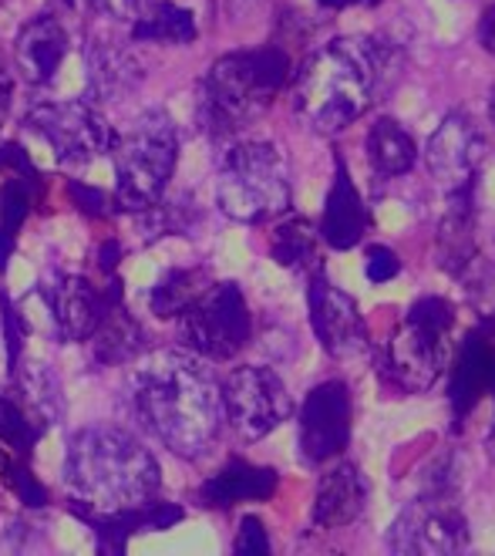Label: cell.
<instances>
[{"instance_id": "1", "label": "cell", "mask_w": 495, "mask_h": 556, "mask_svg": "<svg viewBox=\"0 0 495 556\" xmlns=\"http://www.w3.org/2000/svg\"><path fill=\"white\" fill-rule=\"evenodd\" d=\"M131 408L145 432L179 459H203L216 445L226 412L223 384L189 351H155L128 378Z\"/></svg>"}, {"instance_id": "2", "label": "cell", "mask_w": 495, "mask_h": 556, "mask_svg": "<svg viewBox=\"0 0 495 556\" xmlns=\"http://www.w3.org/2000/svg\"><path fill=\"white\" fill-rule=\"evenodd\" d=\"M398 78V51L378 38H338L293 75V112L320 136L354 125Z\"/></svg>"}, {"instance_id": "3", "label": "cell", "mask_w": 495, "mask_h": 556, "mask_svg": "<svg viewBox=\"0 0 495 556\" xmlns=\"http://www.w3.org/2000/svg\"><path fill=\"white\" fill-rule=\"evenodd\" d=\"M64 482L72 496L85 503V509L118 513L152 503L158 496L162 472L136 435L112 429V425H91L68 442Z\"/></svg>"}, {"instance_id": "4", "label": "cell", "mask_w": 495, "mask_h": 556, "mask_svg": "<svg viewBox=\"0 0 495 556\" xmlns=\"http://www.w3.org/2000/svg\"><path fill=\"white\" fill-rule=\"evenodd\" d=\"M290 78V58L280 48H253L223 54L210 64L200 88V118L203 132L213 139H229L253 118H259L274 105Z\"/></svg>"}, {"instance_id": "5", "label": "cell", "mask_w": 495, "mask_h": 556, "mask_svg": "<svg viewBox=\"0 0 495 556\" xmlns=\"http://www.w3.org/2000/svg\"><path fill=\"white\" fill-rule=\"evenodd\" d=\"M290 166L274 142H233L216 166V206L237 223H267L290 213Z\"/></svg>"}, {"instance_id": "6", "label": "cell", "mask_w": 495, "mask_h": 556, "mask_svg": "<svg viewBox=\"0 0 495 556\" xmlns=\"http://www.w3.org/2000/svg\"><path fill=\"white\" fill-rule=\"evenodd\" d=\"M115 206L128 213H145L162 203L176 162H179V132L169 112H142L125 136H115Z\"/></svg>"}, {"instance_id": "7", "label": "cell", "mask_w": 495, "mask_h": 556, "mask_svg": "<svg viewBox=\"0 0 495 556\" xmlns=\"http://www.w3.org/2000/svg\"><path fill=\"white\" fill-rule=\"evenodd\" d=\"M455 327V307L445 298H421L408 307L381 348L378 371L394 384L418 395L428 391L448 365V331Z\"/></svg>"}, {"instance_id": "8", "label": "cell", "mask_w": 495, "mask_h": 556, "mask_svg": "<svg viewBox=\"0 0 495 556\" xmlns=\"http://www.w3.org/2000/svg\"><path fill=\"white\" fill-rule=\"evenodd\" d=\"M469 546V519L455 503L452 479L432 482L388 530V549L405 556H452Z\"/></svg>"}, {"instance_id": "9", "label": "cell", "mask_w": 495, "mask_h": 556, "mask_svg": "<svg viewBox=\"0 0 495 556\" xmlns=\"http://www.w3.org/2000/svg\"><path fill=\"white\" fill-rule=\"evenodd\" d=\"M253 334V317L246 298L237 283H210L179 314V338L182 344L206 357V362H229L237 357Z\"/></svg>"}, {"instance_id": "10", "label": "cell", "mask_w": 495, "mask_h": 556, "mask_svg": "<svg viewBox=\"0 0 495 556\" xmlns=\"http://www.w3.org/2000/svg\"><path fill=\"white\" fill-rule=\"evenodd\" d=\"M24 128L45 139L64 166H91L115 146V132L105 115L88 102H35L24 115Z\"/></svg>"}, {"instance_id": "11", "label": "cell", "mask_w": 495, "mask_h": 556, "mask_svg": "<svg viewBox=\"0 0 495 556\" xmlns=\"http://www.w3.org/2000/svg\"><path fill=\"white\" fill-rule=\"evenodd\" d=\"M223 412L240 439L256 442L290 418L293 399L274 368L246 365L223 381Z\"/></svg>"}, {"instance_id": "12", "label": "cell", "mask_w": 495, "mask_h": 556, "mask_svg": "<svg viewBox=\"0 0 495 556\" xmlns=\"http://www.w3.org/2000/svg\"><path fill=\"white\" fill-rule=\"evenodd\" d=\"M38 298L48 307L58 334L64 341H88L98 331L102 317L122 304V283L115 277V280H109L105 290H98L78 274L51 270L38 283Z\"/></svg>"}, {"instance_id": "13", "label": "cell", "mask_w": 495, "mask_h": 556, "mask_svg": "<svg viewBox=\"0 0 495 556\" xmlns=\"http://www.w3.org/2000/svg\"><path fill=\"white\" fill-rule=\"evenodd\" d=\"M307 307L314 334L330 357H354L368 348V324L360 317L357 301L338 283H330L320 270L310 277Z\"/></svg>"}, {"instance_id": "14", "label": "cell", "mask_w": 495, "mask_h": 556, "mask_svg": "<svg viewBox=\"0 0 495 556\" xmlns=\"http://www.w3.org/2000/svg\"><path fill=\"white\" fill-rule=\"evenodd\" d=\"M351 442V391L344 381H320L301 408V452L320 466L341 455Z\"/></svg>"}, {"instance_id": "15", "label": "cell", "mask_w": 495, "mask_h": 556, "mask_svg": "<svg viewBox=\"0 0 495 556\" xmlns=\"http://www.w3.org/2000/svg\"><path fill=\"white\" fill-rule=\"evenodd\" d=\"M482 159H485L482 132L466 112H448L424 146L428 173H432L445 189H458V186L479 179Z\"/></svg>"}, {"instance_id": "16", "label": "cell", "mask_w": 495, "mask_h": 556, "mask_svg": "<svg viewBox=\"0 0 495 556\" xmlns=\"http://www.w3.org/2000/svg\"><path fill=\"white\" fill-rule=\"evenodd\" d=\"M72 38L68 27L61 24L54 14H41L35 21H27L21 27V35L14 41V61L17 72L27 85H51L61 72L64 58H68Z\"/></svg>"}, {"instance_id": "17", "label": "cell", "mask_w": 495, "mask_h": 556, "mask_svg": "<svg viewBox=\"0 0 495 556\" xmlns=\"http://www.w3.org/2000/svg\"><path fill=\"white\" fill-rule=\"evenodd\" d=\"M495 384V351L488 344V324L472 331L458 348V357L452 365V381H448V405L455 412V429L469 418V412L482 402L485 391Z\"/></svg>"}, {"instance_id": "18", "label": "cell", "mask_w": 495, "mask_h": 556, "mask_svg": "<svg viewBox=\"0 0 495 556\" xmlns=\"http://www.w3.org/2000/svg\"><path fill=\"white\" fill-rule=\"evenodd\" d=\"M320 240L334 250H351L368 233V206L347 173V162L334 159V186L327 192L323 216H320Z\"/></svg>"}, {"instance_id": "19", "label": "cell", "mask_w": 495, "mask_h": 556, "mask_svg": "<svg viewBox=\"0 0 495 556\" xmlns=\"http://www.w3.org/2000/svg\"><path fill=\"white\" fill-rule=\"evenodd\" d=\"M371 496V485L354 463H341L330 469L320 485H317V500H314V527L320 530H341L365 513Z\"/></svg>"}, {"instance_id": "20", "label": "cell", "mask_w": 495, "mask_h": 556, "mask_svg": "<svg viewBox=\"0 0 495 556\" xmlns=\"http://www.w3.org/2000/svg\"><path fill=\"white\" fill-rule=\"evenodd\" d=\"M88 68V94L98 102H122L142 85V64L125 45L115 41H91L85 54Z\"/></svg>"}, {"instance_id": "21", "label": "cell", "mask_w": 495, "mask_h": 556, "mask_svg": "<svg viewBox=\"0 0 495 556\" xmlns=\"http://www.w3.org/2000/svg\"><path fill=\"white\" fill-rule=\"evenodd\" d=\"M277 469L253 466L246 459H229L216 476H210L200 489V503L210 509H229L237 503H256L270 500L277 493Z\"/></svg>"}, {"instance_id": "22", "label": "cell", "mask_w": 495, "mask_h": 556, "mask_svg": "<svg viewBox=\"0 0 495 556\" xmlns=\"http://www.w3.org/2000/svg\"><path fill=\"white\" fill-rule=\"evenodd\" d=\"M475 260V179L448 189V213L439 226V264L461 274Z\"/></svg>"}, {"instance_id": "23", "label": "cell", "mask_w": 495, "mask_h": 556, "mask_svg": "<svg viewBox=\"0 0 495 556\" xmlns=\"http://www.w3.org/2000/svg\"><path fill=\"white\" fill-rule=\"evenodd\" d=\"M365 149H368L371 169L381 179H398V176L411 173L418 162V146L411 139V132L398 118H388V115L368 128Z\"/></svg>"}, {"instance_id": "24", "label": "cell", "mask_w": 495, "mask_h": 556, "mask_svg": "<svg viewBox=\"0 0 495 556\" xmlns=\"http://www.w3.org/2000/svg\"><path fill=\"white\" fill-rule=\"evenodd\" d=\"M14 399L27 408V415L35 418L41 429L54 425L64 415V402H61V381L38 362L21 365L17 378H14Z\"/></svg>"}, {"instance_id": "25", "label": "cell", "mask_w": 495, "mask_h": 556, "mask_svg": "<svg viewBox=\"0 0 495 556\" xmlns=\"http://www.w3.org/2000/svg\"><path fill=\"white\" fill-rule=\"evenodd\" d=\"M195 17L192 11L173 4V0H155V4L131 24V41H155V45H189L195 41Z\"/></svg>"}, {"instance_id": "26", "label": "cell", "mask_w": 495, "mask_h": 556, "mask_svg": "<svg viewBox=\"0 0 495 556\" xmlns=\"http://www.w3.org/2000/svg\"><path fill=\"white\" fill-rule=\"evenodd\" d=\"M88 341L94 344V357L102 365H125L131 357H139V351H142V327L118 304L102 317L98 331Z\"/></svg>"}, {"instance_id": "27", "label": "cell", "mask_w": 495, "mask_h": 556, "mask_svg": "<svg viewBox=\"0 0 495 556\" xmlns=\"http://www.w3.org/2000/svg\"><path fill=\"white\" fill-rule=\"evenodd\" d=\"M210 274L203 267H176L165 274L155 287H152V298H149V307L155 317H179L200 293L210 287Z\"/></svg>"}, {"instance_id": "28", "label": "cell", "mask_w": 495, "mask_h": 556, "mask_svg": "<svg viewBox=\"0 0 495 556\" xmlns=\"http://www.w3.org/2000/svg\"><path fill=\"white\" fill-rule=\"evenodd\" d=\"M270 253L287 270H320L317 233L304 216H293L277 226L270 240Z\"/></svg>"}, {"instance_id": "29", "label": "cell", "mask_w": 495, "mask_h": 556, "mask_svg": "<svg viewBox=\"0 0 495 556\" xmlns=\"http://www.w3.org/2000/svg\"><path fill=\"white\" fill-rule=\"evenodd\" d=\"M30 213V192L27 182L21 179H8L4 189H0V267L8 264V256L14 250V240L21 233V226Z\"/></svg>"}, {"instance_id": "30", "label": "cell", "mask_w": 495, "mask_h": 556, "mask_svg": "<svg viewBox=\"0 0 495 556\" xmlns=\"http://www.w3.org/2000/svg\"><path fill=\"white\" fill-rule=\"evenodd\" d=\"M41 425L27 415V408L14 399V395H0V442L8 448L27 455L35 448V442L41 439Z\"/></svg>"}, {"instance_id": "31", "label": "cell", "mask_w": 495, "mask_h": 556, "mask_svg": "<svg viewBox=\"0 0 495 556\" xmlns=\"http://www.w3.org/2000/svg\"><path fill=\"white\" fill-rule=\"evenodd\" d=\"M365 274H368L371 283H388V280H394L402 274V260L391 247L375 243V247H368V256H365Z\"/></svg>"}, {"instance_id": "32", "label": "cell", "mask_w": 495, "mask_h": 556, "mask_svg": "<svg viewBox=\"0 0 495 556\" xmlns=\"http://www.w3.org/2000/svg\"><path fill=\"white\" fill-rule=\"evenodd\" d=\"M233 549L240 556H263V553H270V536H267V527H263L259 516H243L240 519V533H237Z\"/></svg>"}, {"instance_id": "33", "label": "cell", "mask_w": 495, "mask_h": 556, "mask_svg": "<svg viewBox=\"0 0 495 556\" xmlns=\"http://www.w3.org/2000/svg\"><path fill=\"white\" fill-rule=\"evenodd\" d=\"M68 192H72V200L78 203L81 213L98 216V219H102V216H112L115 195H109V192H102V189H94V186H81V182H72Z\"/></svg>"}, {"instance_id": "34", "label": "cell", "mask_w": 495, "mask_h": 556, "mask_svg": "<svg viewBox=\"0 0 495 556\" xmlns=\"http://www.w3.org/2000/svg\"><path fill=\"white\" fill-rule=\"evenodd\" d=\"M0 169L4 173H11L14 179H21V182H41V176H38V169H35V162L27 159V152L21 149V146H14V142H4L0 146Z\"/></svg>"}, {"instance_id": "35", "label": "cell", "mask_w": 495, "mask_h": 556, "mask_svg": "<svg viewBox=\"0 0 495 556\" xmlns=\"http://www.w3.org/2000/svg\"><path fill=\"white\" fill-rule=\"evenodd\" d=\"M88 4L98 11V14H105L112 21H122V24H136L155 0H88Z\"/></svg>"}, {"instance_id": "36", "label": "cell", "mask_w": 495, "mask_h": 556, "mask_svg": "<svg viewBox=\"0 0 495 556\" xmlns=\"http://www.w3.org/2000/svg\"><path fill=\"white\" fill-rule=\"evenodd\" d=\"M118 256H122V247L115 243V240H105L102 243V250H98V267H102L109 277L115 274V267H118Z\"/></svg>"}, {"instance_id": "37", "label": "cell", "mask_w": 495, "mask_h": 556, "mask_svg": "<svg viewBox=\"0 0 495 556\" xmlns=\"http://www.w3.org/2000/svg\"><path fill=\"white\" fill-rule=\"evenodd\" d=\"M479 41H482V48H485L488 54H495V4L485 11V17H482V24H479Z\"/></svg>"}, {"instance_id": "38", "label": "cell", "mask_w": 495, "mask_h": 556, "mask_svg": "<svg viewBox=\"0 0 495 556\" xmlns=\"http://www.w3.org/2000/svg\"><path fill=\"white\" fill-rule=\"evenodd\" d=\"M11 91H14V81H11V72L0 64V115H8V105H11Z\"/></svg>"}, {"instance_id": "39", "label": "cell", "mask_w": 495, "mask_h": 556, "mask_svg": "<svg viewBox=\"0 0 495 556\" xmlns=\"http://www.w3.org/2000/svg\"><path fill=\"white\" fill-rule=\"evenodd\" d=\"M320 8H330V11H341V8H375L381 0H317Z\"/></svg>"}, {"instance_id": "40", "label": "cell", "mask_w": 495, "mask_h": 556, "mask_svg": "<svg viewBox=\"0 0 495 556\" xmlns=\"http://www.w3.org/2000/svg\"><path fill=\"white\" fill-rule=\"evenodd\" d=\"M14 455L4 448V445H0V485H4L8 489V482H11V472H14Z\"/></svg>"}, {"instance_id": "41", "label": "cell", "mask_w": 495, "mask_h": 556, "mask_svg": "<svg viewBox=\"0 0 495 556\" xmlns=\"http://www.w3.org/2000/svg\"><path fill=\"white\" fill-rule=\"evenodd\" d=\"M492 395H495V384H492ZM485 448H488V459L495 463V418L488 425V435H485Z\"/></svg>"}, {"instance_id": "42", "label": "cell", "mask_w": 495, "mask_h": 556, "mask_svg": "<svg viewBox=\"0 0 495 556\" xmlns=\"http://www.w3.org/2000/svg\"><path fill=\"white\" fill-rule=\"evenodd\" d=\"M488 115H492V125H495V88H492V94H488Z\"/></svg>"}]
</instances>
